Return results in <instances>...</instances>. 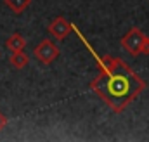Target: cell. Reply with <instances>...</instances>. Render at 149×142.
<instances>
[{
    "label": "cell",
    "instance_id": "9c48e42d",
    "mask_svg": "<svg viewBox=\"0 0 149 142\" xmlns=\"http://www.w3.org/2000/svg\"><path fill=\"white\" fill-rule=\"evenodd\" d=\"M5 125H7V116H5L3 113H0V130H2Z\"/></svg>",
    "mask_w": 149,
    "mask_h": 142
},
{
    "label": "cell",
    "instance_id": "6da1fadb",
    "mask_svg": "<svg viewBox=\"0 0 149 142\" xmlns=\"http://www.w3.org/2000/svg\"><path fill=\"white\" fill-rule=\"evenodd\" d=\"M95 57H97V64H99V74L92 80L90 88L113 111L120 113L144 90L146 83L121 59L99 57V56H95Z\"/></svg>",
    "mask_w": 149,
    "mask_h": 142
},
{
    "label": "cell",
    "instance_id": "52a82bcc",
    "mask_svg": "<svg viewBox=\"0 0 149 142\" xmlns=\"http://www.w3.org/2000/svg\"><path fill=\"white\" fill-rule=\"evenodd\" d=\"M3 3H5L14 14H21V12H24V10L30 7L31 0H3Z\"/></svg>",
    "mask_w": 149,
    "mask_h": 142
},
{
    "label": "cell",
    "instance_id": "277c9868",
    "mask_svg": "<svg viewBox=\"0 0 149 142\" xmlns=\"http://www.w3.org/2000/svg\"><path fill=\"white\" fill-rule=\"evenodd\" d=\"M71 30H73V24L66 17H63V16L52 19V23L49 24V33L54 36L56 40H64L66 36L71 33Z\"/></svg>",
    "mask_w": 149,
    "mask_h": 142
},
{
    "label": "cell",
    "instance_id": "3957f363",
    "mask_svg": "<svg viewBox=\"0 0 149 142\" xmlns=\"http://www.w3.org/2000/svg\"><path fill=\"white\" fill-rule=\"evenodd\" d=\"M144 38H146V33H144L142 30L132 28L127 35L121 38V45H123V49H125L128 54L137 56V54H141V47H142Z\"/></svg>",
    "mask_w": 149,
    "mask_h": 142
},
{
    "label": "cell",
    "instance_id": "ba28073f",
    "mask_svg": "<svg viewBox=\"0 0 149 142\" xmlns=\"http://www.w3.org/2000/svg\"><path fill=\"white\" fill-rule=\"evenodd\" d=\"M141 54H149V38H148V36H146V38H144V42H142Z\"/></svg>",
    "mask_w": 149,
    "mask_h": 142
},
{
    "label": "cell",
    "instance_id": "8992f818",
    "mask_svg": "<svg viewBox=\"0 0 149 142\" xmlns=\"http://www.w3.org/2000/svg\"><path fill=\"white\" fill-rule=\"evenodd\" d=\"M9 63H10L12 68H16V70H23V68L28 66L30 57H28V54H26L24 50H17V52H10Z\"/></svg>",
    "mask_w": 149,
    "mask_h": 142
},
{
    "label": "cell",
    "instance_id": "7a4b0ae2",
    "mask_svg": "<svg viewBox=\"0 0 149 142\" xmlns=\"http://www.w3.org/2000/svg\"><path fill=\"white\" fill-rule=\"evenodd\" d=\"M33 56H35V59H37L38 63H42V64H50V63H54V61L59 57V47H57L52 40L45 38V40H42L37 47H35Z\"/></svg>",
    "mask_w": 149,
    "mask_h": 142
},
{
    "label": "cell",
    "instance_id": "5b68a950",
    "mask_svg": "<svg viewBox=\"0 0 149 142\" xmlns=\"http://www.w3.org/2000/svg\"><path fill=\"white\" fill-rule=\"evenodd\" d=\"M26 47V40L21 33H12L5 40V49L10 52H17V50H24Z\"/></svg>",
    "mask_w": 149,
    "mask_h": 142
}]
</instances>
